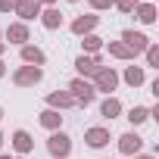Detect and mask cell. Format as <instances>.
<instances>
[{"label":"cell","instance_id":"obj_1","mask_svg":"<svg viewBox=\"0 0 159 159\" xmlns=\"http://www.w3.org/2000/svg\"><path fill=\"white\" fill-rule=\"evenodd\" d=\"M50 147H53V153H66V150H69L66 137H53V143H50Z\"/></svg>","mask_w":159,"mask_h":159},{"label":"cell","instance_id":"obj_2","mask_svg":"<svg viewBox=\"0 0 159 159\" xmlns=\"http://www.w3.org/2000/svg\"><path fill=\"white\" fill-rule=\"evenodd\" d=\"M103 140H106V134H103V131H91V143H97V147H100Z\"/></svg>","mask_w":159,"mask_h":159}]
</instances>
